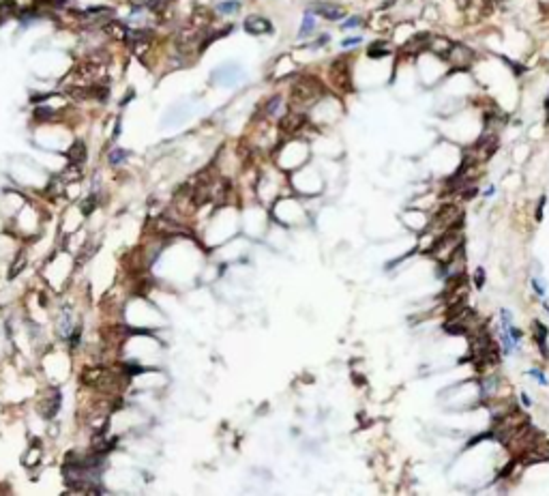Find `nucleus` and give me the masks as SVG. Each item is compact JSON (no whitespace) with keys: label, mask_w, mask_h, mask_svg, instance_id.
Listing matches in <instances>:
<instances>
[{"label":"nucleus","mask_w":549,"mask_h":496,"mask_svg":"<svg viewBox=\"0 0 549 496\" xmlns=\"http://www.w3.org/2000/svg\"><path fill=\"white\" fill-rule=\"evenodd\" d=\"M245 30L249 34H266V32L273 30V24H271V20H266L262 15H249L245 20Z\"/></svg>","instance_id":"6e6552de"},{"label":"nucleus","mask_w":549,"mask_h":496,"mask_svg":"<svg viewBox=\"0 0 549 496\" xmlns=\"http://www.w3.org/2000/svg\"><path fill=\"white\" fill-rule=\"evenodd\" d=\"M105 32L112 39H127L129 28H125L120 22H112V20H109V22H105Z\"/></svg>","instance_id":"9b49d317"},{"label":"nucleus","mask_w":549,"mask_h":496,"mask_svg":"<svg viewBox=\"0 0 549 496\" xmlns=\"http://www.w3.org/2000/svg\"><path fill=\"white\" fill-rule=\"evenodd\" d=\"M545 202H547V198L543 196V198L539 200V207H536V222H541V219H543V207H545Z\"/></svg>","instance_id":"b1692460"},{"label":"nucleus","mask_w":549,"mask_h":496,"mask_svg":"<svg viewBox=\"0 0 549 496\" xmlns=\"http://www.w3.org/2000/svg\"><path fill=\"white\" fill-rule=\"evenodd\" d=\"M324 97V84L313 76H300L290 90V103L294 107H309Z\"/></svg>","instance_id":"f03ea898"},{"label":"nucleus","mask_w":549,"mask_h":496,"mask_svg":"<svg viewBox=\"0 0 549 496\" xmlns=\"http://www.w3.org/2000/svg\"><path fill=\"white\" fill-rule=\"evenodd\" d=\"M60 402H63V395H60V391L58 389H47V393L43 395V400H41V415L45 419H52L58 413Z\"/></svg>","instance_id":"0eeeda50"},{"label":"nucleus","mask_w":549,"mask_h":496,"mask_svg":"<svg viewBox=\"0 0 549 496\" xmlns=\"http://www.w3.org/2000/svg\"><path fill=\"white\" fill-rule=\"evenodd\" d=\"M67 157H69V163L71 166H82L84 161H86V144H84L82 140H75V142L71 144Z\"/></svg>","instance_id":"9d476101"},{"label":"nucleus","mask_w":549,"mask_h":496,"mask_svg":"<svg viewBox=\"0 0 549 496\" xmlns=\"http://www.w3.org/2000/svg\"><path fill=\"white\" fill-rule=\"evenodd\" d=\"M238 9H240V3H238V0H223V3H219V5H217V11H219V13H223V15L238 13Z\"/></svg>","instance_id":"4468645a"},{"label":"nucleus","mask_w":549,"mask_h":496,"mask_svg":"<svg viewBox=\"0 0 549 496\" xmlns=\"http://www.w3.org/2000/svg\"><path fill=\"white\" fill-rule=\"evenodd\" d=\"M191 24L198 28H209L213 24V11L206 9V7H195L193 9V15H191Z\"/></svg>","instance_id":"1a4fd4ad"},{"label":"nucleus","mask_w":549,"mask_h":496,"mask_svg":"<svg viewBox=\"0 0 549 496\" xmlns=\"http://www.w3.org/2000/svg\"><path fill=\"white\" fill-rule=\"evenodd\" d=\"M361 41H363L361 37H348V39L341 41V47H354V45H358Z\"/></svg>","instance_id":"4be33fe9"},{"label":"nucleus","mask_w":549,"mask_h":496,"mask_svg":"<svg viewBox=\"0 0 549 496\" xmlns=\"http://www.w3.org/2000/svg\"><path fill=\"white\" fill-rule=\"evenodd\" d=\"M361 24H363V17H361V15H352V17H348L344 24H341V30L356 28V26H361Z\"/></svg>","instance_id":"6ab92c4d"},{"label":"nucleus","mask_w":549,"mask_h":496,"mask_svg":"<svg viewBox=\"0 0 549 496\" xmlns=\"http://www.w3.org/2000/svg\"><path fill=\"white\" fill-rule=\"evenodd\" d=\"M313 15H320L328 22H337V20H344L346 17V9L341 5H335V3H315L311 9Z\"/></svg>","instance_id":"423d86ee"},{"label":"nucleus","mask_w":549,"mask_h":496,"mask_svg":"<svg viewBox=\"0 0 549 496\" xmlns=\"http://www.w3.org/2000/svg\"><path fill=\"white\" fill-rule=\"evenodd\" d=\"M543 105H545V112H547V118H549V97L545 99V103H543Z\"/></svg>","instance_id":"cd10ccee"},{"label":"nucleus","mask_w":549,"mask_h":496,"mask_svg":"<svg viewBox=\"0 0 549 496\" xmlns=\"http://www.w3.org/2000/svg\"><path fill=\"white\" fill-rule=\"evenodd\" d=\"M521 402H523V406H532V402H530V397H528L526 393H523V395H521Z\"/></svg>","instance_id":"bb28decb"},{"label":"nucleus","mask_w":549,"mask_h":496,"mask_svg":"<svg viewBox=\"0 0 549 496\" xmlns=\"http://www.w3.org/2000/svg\"><path fill=\"white\" fill-rule=\"evenodd\" d=\"M390 54V47L386 41H373L369 47H367V56L369 58H384Z\"/></svg>","instance_id":"f8f14e48"},{"label":"nucleus","mask_w":549,"mask_h":496,"mask_svg":"<svg viewBox=\"0 0 549 496\" xmlns=\"http://www.w3.org/2000/svg\"><path fill=\"white\" fill-rule=\"evenodd\" d=\"M127 157V151H123V149H114L112 153H109V163H120Z\"/></svg>","instance_id":"aec40b11"},{"label":"nucleus","mask_w":549,"mask_h":496,"mask_svg":"<svg viewBox=\"0 0 549 496\" xmlns=\"http://www.w3.org/2000/svg\"><path fill=\"white\" fill-rule=\"evenodd\" d=\"M238 80H242V69L236 63H225L213 71V82L223 84V86H234Z\"/></svg>","instance_id":"20e7f679"},{"label":"nucleus","mask_w":549,"mask_h":496,"mask_svg":"<svg viewBox=\"0 0 549 496\" xmlns=\"http://www.w3.org/2000/svg\"><path fill=\"white\" fill-rule=\"evenodd\" d=\"M305 125H307V116H305L302 112H298V110L288 112L281 120H279V129H281V134H286V136L298 134Z\"/></svg>","instance_id":"39448f33"},{"label":"nucleus","mask_w":549,"mask_h":496,"mask_svg":"<svg viewBox=\"0 0 549 496\" xmlns=\"http://www.w3.org/2000/svg\"><path fill=\"white\" fill-rule=\"evenodd\" d=\"M82 382L101 393H118L129 382V374H123L118 370H103V368H90L82 372Z\"/></svg>","instance_id":"f257e3e1"},{"label":"nucleus","mask_w":549,"mask_h":496,"mask_svg":"<svg viewBox=\"0 0 549 496\" xmlns=\"http://www.w3.org/2000/svg\"><path fill=\"white\" fill-rule=\"evenodd\" d=\"M474 284H477V288H483L485 286V269L479 267L477 273H474Z\"/></svg>","instance_id":"412c9836"},{"label":"nucleus","mask_w":549,"mask_h":496,"mask_svg":"<svg viewBox=\"0 0 549 496\" xmlns=\"http://www.w3.org/2000/svg\"><path fill=\"white\" fill-rule=\"evenodd\" d=\"M313 28H315L313 13H311V11H307V13H305V20H302V26H300V30H298V37H300V39H302V37H307V34L313 32Z\"/></svg>","instance_id":"2eb2a0df"},{"label":"nucleus","mask_w":549,"mask_h":496,"mask_svg":"<svg viewBox=\"0 0 549 496\" xmlns=\"http://www.w3.org/2000/svg\"><path fill=\"white\" fill-rule=\"evenodd\" d=\"M532 286H534V290H536V292H539V295H543V292H545V290H543V286H541L539 282H532Z\"/></svg>","instance_id":"a878e982"},{"label":"nucleus","mask_w":549,"mask_h":496,"mask_svg":"<svg viewBox=\"0 0 549 496\" xmlns=\"http://www.w3.org/2000/svg\"><path fill=\"white\" fill-rule=\"evenodd\" d=\"M534 329H536V344H539V348H541V355L545 359H549V350H547V344H545V340H547V326L541 324V322H534Z\"/></svg>","instance_id":"ddd939ff"},{"label":"nucleus","mask_w":549,"mask_h":496,"mask_svg":"<svg viewBox=\"0 0 549 496\" xmlns=\"http://www.w3.org/2000/svg\"><path fill=\"white\" fill-rule=\"evenodd\" d=\"M528 374H530V376H534V378H536V380H539L541 384H547V378H545V376H543V374H541V370H530Z\"/></svg>","instance_id":"393cba45"},{"label":"nucleus","mask_w":549,"mask_h":496,"mask_svg":"<svg viewBox=\"0 0 549 496\" xmlns=\"http://www.w3.org/2000/svg\"><path fill=\"white\" fill-rule=\"evenodd\" d=\"M24 264H26V253H24V251H20V256L15 258L13 267H11V271H9V277H11V280H13V277H15V275L22 271V267H24Z\"/></svg>","instance_id":"f3484780"},{"label":"nucleus","mask_w":549,"mask_h":496,"mask_svg":"<svg viewBox=\"0 0 549 496\" xmlns=\"http://www.w3.org/2000/svg\"><path fill=\"white\" fill-rule=\"evenodd\" d=\"M331 82L339 93H350L352 90V71H350V60L348 58H335L331 63Z\"/></svg>","instance_id":"7ed1b4c3"},{"label":"nucleus","mask_w":549,"mask_h":496,"mask_svg":"<svg viewBox=\"0 0 549 496\" xmlns=\"http://www.w3.org/2000/svg\"><path fill=\"white\" fill-rule=\"evenodd\" d=\"M92 207H97V198H94V196H90V198H88V202H86V204H84V207H82V211H84V213L88 215V213L92 211Z\"/></svg>","instance_id":"5701e85b"},{"label":"nucleus","mask_w":549,"mask_h":496,"mask_svg":"<svg viewBox=\"0 0 549 496\" xmlns=\"http://www.w3.org/2000/svg\"><path fill=\"white\" fill-rule=\"evenodd\" d=\"M279 107H281V97L275 95L264 103V116H275L279 112Z\"/></svg>","instance_id":"dca6fc26"},{"label":"nucleus","mask_w":549,"mask_h":496,"mask_svg":"<svg viewBox=\"0 0 549 496\" xmlns=\"http://www.w3.org/2000/svg\"><path fill=\"white\" fill-rule=\"evenodd\" d=\"M54 114H56V112L52 110V107H47V105H43V107H36V110H34V116L39 118V120H52V118H54Z\"/></svg>","instance_id":"a211bd4d"}]
</instances>
